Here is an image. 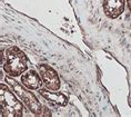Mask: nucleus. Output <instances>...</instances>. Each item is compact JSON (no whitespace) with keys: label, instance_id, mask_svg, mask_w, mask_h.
<instances>
[{"label":"nucleus","instance_id":"1","mask_svg":"<svg viewBox=\"0 0 131 117\" xmlns=\"http://www.w3.org/2000/svg\"><path fill=\"white\" fill-rule=\"evenodd\" d=\"M1 66L8 76L16 78L28 70V58L20 48L11 46L5 50V59Z\"/></svg>","mask_w":131,"mask_h":117},{"label":"nucleus","instance_id":"2","mask_svg":"<svg viewBox=\"0 0 131 117\" xmlns=\"http://www.w3.org/2000/svg\"><path fill=\"white\" fill-rule=\"evenodd\" d=\"M6 84H0V105H1V116L6 117H22L24 105L19 97L15 95V92L9 88Z\"/></svg>","mask_w":131,"mask_h":117},{"label":"nucleus","instance_id":"3","mask_svg":"<svg viewBox=\"0 0 131 117\" xmlns=\"http://www.w3.org/2000/svg\"><path fill=\"white\" fill-rule=\"evenodd\" d=\"M5 80L16 93V95L19 97V99L25 104V106L34 115L40 116L43 114V106L41 105V103L39 102V99L36 97L35 94L31 92V89H28L26 86L22 85V83H18L11 76H7L5 78Z\"/></svg>","mask_w":131,"mask_h":117},{"label":"nucleus","instance_id":"4","mask_svg":"<svg viewBox=\"0 0 131 117\" xmlns=\"http://www.w3.org/2000/svg\"><path fill=\"white\" fill-rule=\"evenodd\" d=\"M37 69L42 78V82H43V85L46 86V88L50 90H54V92L59 90L61 86V82L58 73L53 68L47 64H39L37 66Z\"/></svg>","mask_w":131,"mask_h":117},{"label":"nucleus","instance_id":"5","mask_svg":"<svg viewBox=\"0 0 131 117\" xmlns=\"http://www.w3.org/2000/svg\"><path fill=\"white\" fill-rule=\"evenodd\" d=\"M126 0H103V12L109 19H117L123 14Z\"/></svg>","mask_w":131,"mask_h":117},{"label":"nucleus","instance_id":"6","mask_svg":"<svg viewBox=\"0 0 131 117\" xmlns=\"http://www.w3.org/2000/svg\"><path fill=\"white\" fill-rule=\"evenodd\" d=\"M21 83L28 89L31 90H39L43 85L42 78L39 71L35 69H29L21 75Z\"/></svg>","mask_w":131,"mask_h":117},{"label":"nucleus","instance_id":"7","mask_svg":"<svg viewBox=\"0 0 131 117\" xmlns=\"http://www.w3.org/2000/svg\"><path fill=\"white\" fill-rule=\"evenodd\" d=\"M39 94L42 98H45L50 103H53L58 106L64 107L68 104V97L62 93H54V90H50L48 88H40Z\"/></svg>","mask_w":131,"mask_h":117},{"label":"nucleus","instance_id":"8","mask_svg":"<svg viewBox=\"0 0 131 117\" xmlns=\"http://www.w3.org/2000/svg\"><path fill=\"white\" fill-rule=\"evenodd\" d=\"M126 2H127V7L128 9L131 11V0H126Z\"/></svg>","mask_w":131,"mask_h":117}]
</instances>
